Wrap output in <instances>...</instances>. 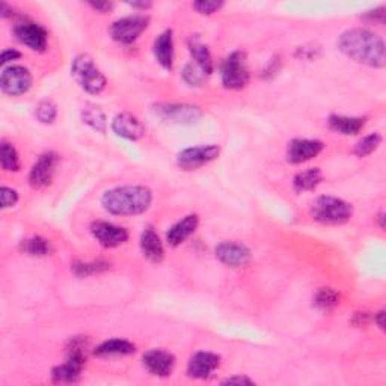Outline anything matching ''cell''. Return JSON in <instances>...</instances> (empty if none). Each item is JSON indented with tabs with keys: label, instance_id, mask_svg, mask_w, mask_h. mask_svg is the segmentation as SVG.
<instances>
[{
	"label": "cell",
	"instance_id": "1",
	"mask_svg": "<svg viewBox=\"0 0 386 386\" xmlns=\"http://www.w3.org/2000/svg\"><path fill=\"white\" fill-rule=\"evenodd\" d=\"M338 49L350 59L371 68H383L386 64L385 42L368 29H348L338 38Z\"/></svg>",
	"mask_w": 386,
	"mask_h": 386
},
{
	"label": "cell",
	"instance_id": "2",
	"mask_svg": "<svg viewBox=\"0 0 386 386\" xmlns=\"http://www.w3.org/2000/svg\"><path fill=\"white\" fill-rule=\"evenodd\" d=\"M153 203V192L145 186H123L106 191L101 205L115 216H137L145 213Z\"/></svg>",
	"mask_w": 386,
	"mask_h": 386
},
{
	"label": "cell",
	"instance_id": "3",
	"mask_svg": "<svg viewBox=\"0 0 386 386\" xmlns=\"http://www.w3.org/2000/svg\"><path fill=\"white\" fill-rule=\"evenodd\" d=\"M88 340L85 336H74L67 346V359L64 364L52 370V380L55 383L77 382L84 371L86 362Z\"/></svg>",
	"mask_w": 386,
	"mask_h": 386
},
{
	"label": "cell",
	"instance_id": "4",
	"mask_svg": "<svg viewBox=\"0 0 386 386\" xmlns=\"http://www.w3.org/2000/svg\"><path fill=\"white\" fill-rule=\"evenodd\" d=\"M310 213L314 220L324 225H343L353 216V205L341 198L323 195L315 198Z\"/></svg>",
	"mask_w": 386,
	"mask_h": 386
},
{
	"label": "cell",
	"instance_id": "5",
	"mask_svg": "<svg viewBox=\"0 0 386 386\" xmlns=\"http://www.w3.org/2000/svg\"><path fill=\"white\" fill-rule=\"evenodd\" d=\"M72 76L77 85L92 96H98L108 85L106 76L96 65L89 55H77L72 64Z\"/></svg>",
	"mask_w": 386,
	"mask_h": 386
},
{
	"label": "cell",
	"instance_id": "6",
	"mask_svg": "<svg viewBox=\"0 0 386 386\" xmlns=\"http://www.w3.org/2000/svg\"><path fill=\"white\" fill-rule=\"evenodd\" d=\"M249 69L246 65V55L240 50L229 53L220 67L222 85L231 91L243 89L249 84Z\"/></svg>",
	"mask_w": 386,
	"mask_h": 386
},
{
	"label": "cell",
	"instance_id": "7",
	"mask_svg": "<svg viewBox=\"0 0 386 386\" xmlns=\"http://www.w3.org/2000/svg\"><path fill=\"white\" fill-rule=\"evenodd\" d=\"M153 112L165 123L191 125L203 118V110L187 103H157L153 106Z\"/></svg>",
	"mask_w": 386,
	"mask_h": 386
},
{
	"label": "cell",
	"instance_id": "8",
	"mask_svg": "<svg viewBox=\"0 0 386 386\" xmlns=\"http://www.w3.org/2000/svg\"><path fill=\"white\" fill-rule=\"evenodd\" d=\"M149 25V17L144 14H135L123 17L112 23L109 29L110 37L120 44H133L142 35Z\"/></svg>",
	"mask_w": 386,
	"mask_h": 386
},
{
	"label": "cell",
	"instance_id": "9",
	"mask_svg": "<svg viewBox=\"0 0 386 386\" xmlns=\"http://www.w3.org/2000/svg\"><path fill=\"white\" fill-rule=\"evenodd\" d=\"M219 154L220 147L215 144L191 147L180 151L177 156V165L183 171H195L215 161L219 157Z\"/></svg>",
	"mask_w": 386,
	"mask_h": 386
},
{
	"label": "cell",
	"instance_id": "10",
	"mask_svg": "<svg viewBox=\"0 0 386 386\" xmlns=\"http://www.w3.org/2000/svg\"><path fill=\"white\" fill-rule=\"evenodd\" d=\"M32 86V74L26 67L11 65L4 68L0 76V88L2 92L11 97H18L26 93Z\"/></svg>",
	"mask_w": 386,
	"mask_h": 386
},
{
	"label": "cell",
	"instance_id": "11",
	"mask_svg": "<svg viewBox=\"0 0 386 386\" xmlns=\"http://www.w3.org/2000/svg\"><path fill=\"white\" fill-rule=\"evenodd\" d=\"M57 163H59V154H56L55 151H47L38 157L29 174V184L33 189H44L52 184Z\"/></svg>",
	"mask_w": 386,
	"mask_h": 386
},
{
	"label": "cell",
	"instance_id": "12",
	"mask_svg": "<svg viewBox=\"0 0 386 386\" xmlns=\"http://www.w3.org/2000/svg\"><path fill=\"white\" fill-rule=\"evenodd\" d=\"M14 35L16 38L29 47L33 52H44L49 44V33L47 30L33 21H21L14 26Z\"/></svg>",
	"mask_w": 386,
	"mask_h": 386
},
{
	"label": "cell",
	"instance_id": "13",
	"mask_svg": "<svg viewBox=\"0 0 386 386\" xmlns=\"http://www.w3.org/2000/svg\"><path fill=\"white\" fill-rule=\"evenodd\" d=\"M91 232L101 246L108 249L118 248L128 240V231L125 228L104 220L93 222L91 225Z\"/></svg>",
	"mask_w": 386,
	"mask_h": 386
},
{
	"label": "cell",
	"instance_id": "14",
	"mask_svg": "<svg viewBox=\"0 0 386 386\" xmlns=\"http://www.w3.org/2000/svg\"><path fill=\"white\" fill-rule=\"evenodd\" d=\"M324 149V144L319 139H293L287 147V161L293 165L310 161Z\"/></svg>",
	"mask_w": 386,
	"mask_h": 386
},
{
	"label": "cell",
	"instance_id": "15",
	"mask_svg": "<svg viewBox=\"0 0 386 386\" xmlns=\"http://www.w3.org/2000/svg\"><path fill=\"white\" fill-rule=\"evenodd\" d=\"M216 259L228 267H243L249 264L252 254L248 246H244L242 243L237 242H222L219 243L216 249Z\"/></svg>",
	"mask_w": 386,
	"mask_h": 386
},
{
	"label": "cell",
	"instance_id": "16",
	"mask_svg": "<svg viewBox=\"0 0 386 386\" xmlns=\"http://www.w3.org/2000/svg\"><path fill=\"white\" fill-rule=\"evenodd\" d=\"M144 367L157 378H169L175 368V356L163 348H151L142 356Z\"/></svg>",
	"mask_w": 386,
	"mask_h": 386
},
{
	"label": "cell",
	"instance_id": "17",
	"mask_svg": "<svg viewBox=\"0 0 386 386\" xmlns=\"http://www.w3.org/2000/svg\"><path fill=\"white\" fill-rule=\"evenodd\" d=\"M220 365V356L213 352H198L191 359L189 364H187V376L196 379V380H204L208 379L212 374L219 368Z\"/></svg>",
	"mask_w": 386,
	"mask_h": 386
},
{
	"label": "cell",
	"instance_id": "18",
	"mask_svg": "<svg viewBox=\"0 0 386 386\" xmlns=\"http://www.w3.org/2000/svg\"><path fill=\"white\" fill-rule=\"evenodd\" d=\"M112 130L116 136H120L123 139L127 140H139L145 135V127L144 124L139 121V118H136L135 115L128 113V112H123L118 113L112 120Z\"/></svg>",
	"mask_w": 386,
	"mask_h": 386
},
{
	"label": "cell",
	"instance_id": "19",
	"mask_svg": "<svg viewBox=\"0 0 386 386\" xmlns=\"http://www.w3.org/2000/svg\"><path fill=\"white\" fill-rule=\"evenodd\" d=\"M200 225V217L198 215H187L177 224H174L166 232V242L171 248H177L181 243L189 239Z\"/></svg>",
	"mask_w": 386,
	"mask_h": 386
},
{
	"label": "cell",
	"instance_id": "20",
	"mask_svg": "<svg viewBox=\"0 0 386 386\" xmlns=\"http://www.w3.org/2000/svg\"><path fill=\"white\" fill-rule=\"evenodd\" d=\"M140 251L151 263H161L165 259V248L154 228H145L140 234Z\"/></svg>",
	"mask_w": 386,
	"mask_h": 386
},
{
	"label": "cell",
	"instance_id": "21",
	"mask_svg": "<svg viewBox=\"0 0 386 386\" xmlns=\"http://www.w3.org/2000/svg\"><path fill=\"white\" fill-rule=\"evenodd\" d=\"M327 125L335 133H340L343 136H353L365 127V118H361V116L331 115L327 118Z\"/></svg>",
	"mask_w": 386,
	"mask_h": 386
},
{
	"label": "cell",
	"instance_id": "22",
	"mask_svg": "<svg viewBox=\"0 0 386 386\" xmlns=\"http://www.w3.org/2000/svg\"><path fill=\"white\" fill-rule=\"evenodd\" d=\"M153 52H154L157 62L163 68L172 69V65H174V37H172L171 29L161 32L156 38Z\"/></svg>",
	"mask_w": 386,
	"mask_h": 386
},
{
	"label": "cell",
	"instance_id": "23",
	"mask_svg": "<svg viewBox=\"0 0 386 386\" xmlns=\"http://www.w3.org/2000/svg\"><path fill=\"white\" fill-rule=\"evenodd\" d=\"M136 352V346L124 338H112V340L103 341L93 350V355L98 358H112V356H127Z\"/></svg>",
	"mask_w": 386,
	"mask_h": 386
},
{
	"label": "cell",
	"instance_id": "24",
	"mask_svg": "<svg viewBox=\"0 0 386 386\" xmlns=\"http://www.w3.org/2000/svg\"><path fill=\"white\" fill-rule=\"evenodd\" d=\"M189 53L192 56V59L195 64L200 67L203 72L210 76L215 69V62H213V56L210 53L208 47L203 44L198 38H191L189 40Z\"/></svg>",
	"mask_w": 386,
	"mask_h": 386
},
{
	"label": "cell",
	"instance_id": "25",
	"mask_svg": "<svg viewBox=\"0 0 386 386\" xmlns=\"http://www.w3.org/2000/svg\"><path fill=\"white\" fill-rule=\"evenodd\" d=\"M323 181V172L319 168H310L307 171H300L295 175L293 187L297 193L310 192L317 189Z\"/></svg>",
	"mask_w": 386,
	"mask_h": 386
},
{
	"label": "cell",
	"instance_id": "26",
	"mask_svg": "<svg viewBox=\"0 0 386 386\" xmlns=\"http://www.w3.org/2000/svg\"><path fill=\"white\" fill-rule=\"evenodd\" d=\"M81 120H84L85 124H88L92 130H96L98 133H106L108 130V121H106V115L104 112L96 106V104H86L81 110Z\"/></svg>",
	"mask_w": 386,
	"mask_h": 386
},
{
	"label": "cell",
	"instance_id": "27",
	"mask_svg": "<svg viewBox=\"0 0 386 386\" xmlns=\"http://www.w3.org/2000/svg\"><path fill=\"white\" fill-rule=\"evenodd\" d=\"M20 251L30 256H47L52 252V244L44 237L33 236L20 243Z\"/></svg>",
	"mask_w": 386,
	"mask_h": 386
},
{
	"label": "cell",
	"instance_id": "28",
	"mask_svg": "<svg viewBox=\"0 0 386 386\" xmlns=\"http://www.w3.org/2000/svg\"><path fill=\"white\" fill-rule=\"evenodd\" d=\"M110 268V264L108 261L97 260V261H74L72 264V272L77 278H86L97 273H103Z\"/></svg>",
	"mask_w": 386,
	"mask_h": 386
},
{
	"label": "cell",
	"instance_id": "29",
	"mask_svg": "<svg viewBox=\"0 0 386 386\" xmlns=\"http://www.w3.org/2000/svg\"><path fill=\"white\" fill-rule=\"evenodd\" d=\"M0 163H2V169L6 172L20 171V157L17 149L6 140H2V144H0Z\"/></svg>",
	"mask_w": 386,
	"mask_h": 386
},
{
	"label": "cell",
	"instance_id": "30",
	"mask_svg": "<svg viewBox=\"0 0 386 386\" xmlns=\"http://www.w3.org/2000/svg\"><path fill=\"white\" fill-rule=\"evenodd\" d=\"M340 303V295L334 288H320L314 295V305L322 311H331Z\"/></svg>",
	"mask_w": 386,
	"mask_h": 386
},
{
	"label": "cell",
	"instance_id": "31",
	"mask_svg": "<svg viewBox=\"0 0 386 386\" xmlns=\"http://www.w3.org/2000/svg\"><path fill=\"white\" fill-rule=\"evenodd\" d=\"M382 144V136L379 133H370L362 137L359 142L355 145V154L358 157H367L373 154Z\"/></svg>",
	"mask_w": 386,
	"mask_h": 386
},
{
	"label": "cell",
	"instance_id": "32",
	"mask_svg": "<svg viewBox=\"0 0 386 386\" xmlns=\"http://www.w3.org/2000/svg\"><path fill=\"white\" fill-rule=\"evenodd\" d=\"M181 76H183V80L186 81L187 85L201 86L204 84V79H205L207 74L195 62H189V64L184 65Z\"/></svg>",
	"mask_w": 386,
	"mask_h": 386
},
{
	"label": "cell",
	"instance_id": "33",
	"mask_svg": "<svg viewBox=\"0 0 386 386\" xmlns=\"http://www.w3.org/2000/svg\"><path fill=\"white\" fill-rule=\"evenodd\" d=\"M37 118L42 124H53L57 118V106L52 100H44L37 106Z\"/></svg>",
	"mask_w": 386,
	"mask_h": 386
},
{
	"label": "cell",
	"instance_id": "34",
	"mask_svg": "<svg viewBox=\"0 0 386 386\" xmlns=\"http://www.w3.org/2000/svg\"><path fill=\"white\" fill-rule=\"evenodd\" d=\"M192 6L198 14L212 16V14L217 13L222 6H224V2H215V0H200V2H195Z\"/></svg>",
	"mask_w": 386,
	"mask_h": 386
},
{
	"label": "cell",
	"instance_id": "35",
	"mask_svg": "<svg viewBox=\"0 0 386 386\" xmlns=\"http://www.w3.org/2000/svg\"><path fill=\"white\" fill-rule=\"evenodd\" d=\"M0 201H2V208L14 207L18 203V193H17V191H14L13 187L4 186L2 189H0Z\"/></svg>",
	"mask_w": 386,
	"mask_h": 386
},
{
	"label": "cell",
	"instance_id": "36",
	"mask_svg": "<svg viewBox=\"0 0 386 386\" xmlns=\"http://www.w3.org/2000/svg\"><path fill=\"white\" fill-rule=\"evenodd\" d=\"M21 57V53L16 49H6L2 52V55H0V64L2 65H6L8 62L11 61H17Z\"/></svg>",
	"mask_w": 386,
	"mask_h": 386
},
{
	"label": "cell",
	"instance_id": "37",
	"mask_svg": "<svg viewBox=\"0 0 386 386\" xmlns=\"http://www.w3.org/2000/svg\"><path fill=\"white\" fill-rule=\"evenodd\" d=\"M220 383L222 385H254V380L249 379L248 376H242V374H239V376L224 379Z\"/></svg>",
	"mask_w": 386,
	"mask_h": 386
},
{
	"label": "cell",
	"instance_id": "38",
	"mask_svg": "<svg viewBox=\"0 0 386 386\" xmlns=\"http://www.w3.org/2000/svg\"><path fill=\"white\" fill-rule=\"evenodd\" d=\"M88 6H91L93 11H97L100 14H108L109 11L113 9L112 2H88Z\"/></svg>",
	"mask_w": 386,
	"mask_h": 386
},
{
	"label": "cell",
	"instance_id": "39",
	"mask_svg": "<svg viewBox=\"0 0 386 386\" xmlns=\"http://www.w3.org/2000/svg\"><path fill=\"white\" fill-rule=\"evenodd\" d=\"M370 320H371V315L368 312H356L352 323L355 326H367L370 323Z\"/></svg>",
	"mask_w": 386,
	"mask_h": 386
},
{
	"label": "cell",
	"instance_id": "40",
	"mask_svg": "<svg viewBox=\"0 0 386 386\" xmlns=\"http://www.w3.org/2000/svg\"><path fill=\"white\" fill-rule=\"evenodd\" d=\"M385 8H379V9H374V11H370V13L367 14V17L370 20H374V21H380L383 23L385 21Z\"/></svg>",
	"mask_w": 386,
	"mask_h": 386
},
{
	"label": "cell",
	"instance_id": "41",
	"mask_svg": "<svg viewBox=\"0 0 386 386\" xmlns=\"http://www.w3.org/2000/svg\"><path fill=\"white\" fill-rule=\"evenodd\" d=\"M13 16H14V9H13V6H9V5L5 4V2L0 4V17L8 18V17H13Z\"/></svg>",
	"mask_w": 386,
	"mask_h": 386
},
{
	"label": "cell",
	"instance_id": "42",
	"mask_svg": "<svg viewBox=\"0 0 386 386\" xmlns=\"http://www.w3.org/2000/svg\"><path fill=\"white\" fill-rule=\"evenodd\" d=\"M373 320H374V323H376V324L380 327L382 331L385 329V311H383V310H382V311H379L378 314H374Z\"/></svg>",
	"mask_w": 386,
	"mask_h": 386
},
{
	"label": "cell",
	"instance_id": "43",
	"mask_svg": "<svg viewBox=\"0 0 386 386\" xmlns=\"http://www.w3.org/2000/svg\"><path fill=\"white\" fill-rule=\"evenodd\" d=\"M133 9H140V11H145V9H149L151 6H153V4L151 2H130L128 4Z\"/></svg>",
	"mask_w": 386,
	"mask_h": 386
}]
</instances>
